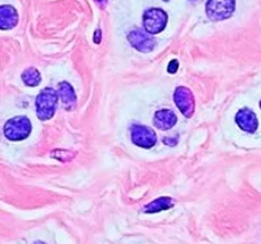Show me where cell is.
Wrapping results in <instances>:
<instances>
[{"instance_id":"6da1fadb","label":"cell","mask_w":261,"mask_h":244,"mask_svg":"<svg viewBox=\"0 0 261 244\" xmlns=\"http://www.w3.org/2000/svg\"><path fill=\"white\" fill-rule=\"evenodd\" d=\"M58 92L53 88H45L37 95L36 113L38 119L42 122L50 120L57 111L58 106Z\"/></svg>"},{"instance_id":"7a4b0ae2","label":"cell","mask_w":261,"mask_h":244,"mask_svg":"<svg viewBox=\"0 0 261 244\" xmlns=\"http://www.w3.org/2000/svg\"><path fill=\"white\" fill-rule=\"evenodd\" d=\"M32 132V123L27 116H16L6 122L3 127L4 136L11 141H22L29 137Z\"/></svg>"},{"instance_id":"3957f363","label":"cell","mask_w":261,"mask_h":244,"mask_svg":"<svg viewBox=\"0 0 261 244\" xmlns=\"http://www.w3.org/2000/svg\"><path fill=\"white\" fill-rule=\"evenodd\" d=\"M167 13L161 8H149L144 12L143 26L146 33L150 36L162 33L167 25Z\"/></svg>"},{"instance_id":"277c9868","label":"cell","mask_w":261,"mask_h":244,"mask_svg":"<svg viewBox=\"0 0 261 244\" xmlns=\"http://www.w3.org/2000/svg\"><path fill=\"white\" fill-rule=\"evenodd\" d=\"M235 7L237 0H208L205 12L212 21H223L231 17Z\"/></svg>"},{"instance_id":"5b68a950","label":"cell","mask_w":261,"mask_h":244,"mask_svg":"<svg viewBox=\"0 0 261 244\" xmlns=\"http://www.w3.org/2000/svg\"><path fill=\"white\" fill-rule=\"evenodd\" d=\"M130 140L139 148L150 149L157 143V134L146 125L134 123L130 125Z\"/></svg>"},{"instance_id":"8992f818","label":"cell","mask_w":261,"mask_h":244,"mask_svg":"<svg viewBox=\"0 0 261 244\" xmlns=\"http://www.w3.org/2000/svg\"><path fill=\"white\" fill-rule=\"evenodd\" d=\"M128 42L130 43V46L134 48H136L140 52H151V51L155 48L157 45V41L155 38L148 34L145 30L141 29H134L130 30L127 36Z\"/></svg>"},{"instance_id":"52a82bcc","label":"cell","mask_w":261,"mask_h":244,"mask_svg":"<svg viewBox=\"0 0 261 244\" xmlns=\"http://www.w3.org/2000/svg\"><path fill=\"white\" fill-rule=\"evenodd\" d=\"M174 102L186 118H191L195 113V97L186 87H178L174 92Z\"/></svg>"},{"instance_id":"ba28073f","label":"cell","mask_w":261,"mask_h":244,"mask_svg":"<svg viewBox=\"0 0 261 244\" xmlns=\"http://www.w3.org/2000/svg\"><path fill=\"white\" fill-rule=\"evenodd\" d=\"M235 123L242 131L247 133H255L258 128V120L256 114L249 109H242L235 115Z\"/></svg>"},{"instance_id":"9c48e42d","label":"cell","mask_w":261,"mask_h":244,"mask_svg":"<svg viewBox=\"0 0 261 244\" xmlns=\"http://www.w3.org/2000/svg\"><path fill=\"white\" fill-rule=\"evenodd\" d=\"M178 122L175 113L169 109H163V110L155 111L154 118H153V124L157 129L161 131H169Z\"/></svg>"},{"instance_id":"30bf717a","label":"cell","mask_w":261,"mask_h":244,"mask_svg":"<svg viewBox=\"0 0 261 244\" xmlns=\"http://www.w3.org/2000/svg\"><path fill=\"white\" fill-rule=\"evenodd\" d=\"M18 24V13L15 7L0 6V30H11Z\"/></svg>"},{"instance_id":"8fae6325","label":"cell","mask_w":261,"mask_h":244,"mask_svg":"<svg viewBox=\"0 0 261 244\" xmlns=\"http://www.w3.org/2000/svg\"><path fill=\"white\" fill-rule=\"evenodd\" d=\"M58 95H59L60 101L63 102V104L67 109H71L72 106L76 104V99H77L76 93H74L71 84L67 83V81H62L58 85Z\"/></svg>"},{"instance_id":"7c38bea8","label":"cell","mask_w":261,"mask_h":244,"mask_svg":"<svg viewBox=\"0 0 261 244\" xmlns=\"http://www.w3.org/2000/svg\"><path fill=\"white\" fill-rule=\"evenodd\" d=\"M174 204L175 203H174V200H172L171 197H158L154 201L146 204L143 208V211L146 213V214H154V213H160V211L162 210L171 209L172 206H174Z\"/></svg>"},{"instance_id":"4fadbf2b","label":"cell","mask_w":261,"mask_h":244,"mask_svg":"<svg viewBox=\"0 0 261 244\" xmlns=\"http://www.w3.org/2000/svg\"><path fill=\"white\" fill-rule=\"evenodd\" d=\"M21 80H22V83L27 87L34 88L37 85H39V83H41V73H39L38 69L30 67V68H27L21 73Z\"/></svg>"},{"instance_id":"5bb4252c","label":"cell","mask_w":261,"mask_h":244,"mask_svg":"<svg viewBox=\"0 0 261 244\" xmlns=\"http://www.w3.org/2000/svg\"><path fill=\"white\" fill-rule=\"evenodd\" d=\"M178 68H179V62L176 59H174V60H171V62L169 63V67H167V72H169V73H176Z\"/></svg>"},{"instance_id":"9a60e30c","label":"cell","mask_w":261,"mask_h":244,"mask_svg":"<svg viewBox=\"0 0 261 244\" xmlns=\"http://www.w3.org/2000/svg\"><path fill=\"white\" fill-rule=\"evenodd\" d=\"M101 30L97 29L95 30V34H94V43H101Z\"/></svg>"},{"instance_id":"2e32d148","label":"cell","mask_w":261,"mask_h":244,"mask_svg":"<svg viewBox=\"0 0 261 244\" xmlns=\"http://www.w3.org/2000/svg\"><path fill=\"white\" fill-rule=\"evenodd\" d=\"M95 3H97L98 7H101V8H105V7L107 6V3H109V0H94Z\"/></svg>"},{"instance_id":"e0dca14e","label":"cell","mask_w":261,"mask_h":244,"mask_svg":"<svg viewBox=\"0 0 261 244\" xmlns=\"http://www.w3.org/2000/svg\"><path fill=\"white\" fill-rule=\"evenodd\" d=\"M34 244H46V243H45V241H36Z\"/></svg>"},{"instance_id":"ac0fdd59","label":"cell","mask_w":261,"mask_h":244,"mask_svg":"<svg viewBox=\"0 0 261 244\" xmlns=\"http://www.w3.org/2000/svg\"><path fill=\"white\" fill-rule=\"evenodd\" d=\"M163 2H170V0H163Z\"/></svg>"},{"instance_id":"d6986e66","label":"cell","mask_w":261,"mask_h":244,"mask_svg":"<svg viewBox=\"0 0 261 244\" xmlns=\"http://www.w3.org/2000/svg\"><path fill=\"white\" fill-rule=\"evenodd\" d=\"M260 109H261V101H260Z\"/></svg>"}]
</instances>
